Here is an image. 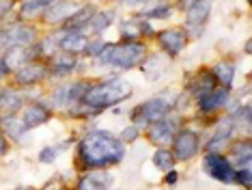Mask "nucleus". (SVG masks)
I'll return each mask as SVG.
<instances>
[{
    "instance_id": "f257e3e1",
    "label": "nucleus",
    "mask_w": 252,
    "mask_h": 190,
    "mask_svg": "<svg viewBox=\"0 0 252 190\" xmlns=\"http://www.w3.org/2000/svg\"><path fill=\"white\" fill-rule=\"evenodd\" d=\"M125 143L108 130H91L78 143V158L84 169H108L123 160Z\"/></svg>"
},
{
    "instance_id": "f03ea898",
    "label": "nucleus",
    "mask_w": 252,
    "mask_h": 190,
    "mask_svg": "<svg viewBox=\"0 0 252 190\" xmlns=\"http://www.w3.org/2000/svg\"><path fill=\"white\" fill-rule=\"evenodd\" d=\"M129 97V82H125L121 78H110L106 82H99L95 86H89V91L84 93V97L80 102L84 106L97 108V111H104L108 106L123 102Z\"/></svg>"
},
{
    "instance_id": "7ed1b4c3",
    "label": "nucleus",
    "mask_w": 252,
    "mask_h": 190,
    "mask_svg": "<svg viewBox=\"0 0 252 190\" xmlns=\"http://www.w3.org/2000/svg\"><path fill=\"white\" fill-rule=\"evenodd\" d=\"M145 56H147L145 43L125 41V43H119V45L108 43L106 48H104V52L97 56V61L108 63V65L119 67V69H129V67L140 65Z\"/></svg>"
},
{
    "instance_id": "20e7f679",
    "label": "nucleus",
    "mask_w": 252,
    "mask_h": 190,
    "mask_svg": "<svg viewBox=\"0 0 252 190\" xmlns=\"http://www.w3.org/2000/svg\"><path fill=\"white\" fill-rule=\"evenodd\" d=\"M170 106L168 102L164 100V97H151V100L142 102L140 106H136L134 111H131V121H134L136 128H145V125H151L156 123V121L164 119L166 114H170Z\"/></svg>"
},
{
    "instance_id": "39448f33",
    "label": "nucleus",
    "mask_w": 252,
    "mask_h": 190,
    "mask_svg": "<svg viewBox=\"0 0 252 190\" xmlns=\"http://www.w3.org/2000/svg\"><path fill=\"white\" fill-rule=\"evenodd\" d=\"M205 173L209 177H214L220 184H235V166L228 158H224L218 152H209L205 155Z\"/></svg>"
},
{
    "instance_id": "423d86ee",
    "label": "nucleus",
    "mask_w": 252,
    "mask_h": 190,
    "mask_svg": "<svg viewBox=\"0 0 252 190\" xmlns=\"http://www.w3.org/2000/svg\"><path fill=\"white\" fill-rule=\"evenodd\" d=\"M198 147H200V138L196 132L192 130H181L177 132L175 138H173V155L175 160H192L194 155L198 153Z\"/></svg>"
},
{
    "instance_id": "0eeeda50",
    "label": "nucleus",
    "mask_w": 252,
    "mask_h": 190,
    "mask_svg": "<svg viewBox=\"0 0 252 190\" xmlns=\"http://www.w3.org/2000/svg\"><path fill=\"white\" fill-rule=\"evenodd\" d=\"M177 125H179V119L168 117V114H166L164 119H159V121H156V123L147 125L149 128V132H147L149 141L156 143L158 147L168 145V143L175 138V134H177Z\"/></svg>"
},
{
    "instance_id": "6e6552de",
    "label": "nucleus",
    "mask_w": 252,
    "mask_h": 190,
    "mask_svg": "<svg viewBox=\"0 0 252 190\" xmlns=\"http://www.w3.org/2000/svg\"><path fill=\"white\" fill-rule=\"evenodd\" d=\"M158 39H159L162 50L168 52L170 56H177L188 45V35L183 31H179V28H166V31H162L158 35Z\"/></svg>"
},
{
    "instance_id": "1a4fd4ad",
    "label": "nucleus",
    "mask_w": 252,
    "mask_h": 190,
    "mask_svg": "<svg viewBox=\"0 0 252 190\" xmlns=\"http://www.w3.org/2000/svg\"><path fill=\"white\" fill-rule=\"evenodd\" d=\"M50 67L45 63H24L18 72H15V80L20 84H35L41 82L43 78H48Z\"/></svg>"
},
{
    "instance_id": "9d476101",
    "label": "nucleus",
    "mask_w": 252,
    "mask_h": 190,
    "mask_svg": "<svg viewBox=\"0 0 252 190\" xmlns=\"http://www.w3.org/2000/svg\"><path fill=\"white\" fill-rule=\"evenodd\" d=\"M78 11V4L76 2H69V0H54V2H50L48 7H45L43 15L48 22H54V24H61V22L69 20V17Z\"/></svg>"
},
{
    "instance_id": "9b49d317",
    "label": "nucleus",
    "mask_w": 252,
    "mask_h": 190,
    "mask_svg": "<svg viewBox=\"0 0 252 190\" xmlns=\"http://www.w3.org/2000/svg\"><path fill=\"white\" fill-rule=\"evenodd\" d=\"M112 182V175L106 169H95L89 175L80 177L78 182V190H106Z\"/></svg>"
},
{
    "instance_id": "f8f14e48",
    "label": "nucleus",
    "mask_w": 252,
    "mask_h": 190,
    "mask_svg": "<svg viewBox=\"0 0 252 190\" xmlns=\"http://www.w3.org/2000/svg\"><path fill=\"white\" fill-rule=\"evenodd\" d=\"M87 37H84L80 31H69V28H63L61 31V50L67 52V54H78V52H84L87 48Z\"/></svg>"
},
{
    "instance_id": "ddd939ff",
    "label": "nucleus",
    "mask_w": 252,
    "mask_h": 190,
    "mask_svg": "<svg viewBox=\"0 0 252 190\" xmlns=\"http://www.w3.org/2000/svg\"><path fill=\"white\" fill-rule=\"evenodd\" d=\"M50 117H52V113L48 111V106H43V104H31L24 111V114H22V121H24V125L28 130H32V128L43 125L45 121H50Z\"/></svg>"
},
{
    "instance_id": "4468645a",
    "label": "nucleus",
    "mask_w": 252,
    "mask_h": 190,
    "mask_svg": "<svg viewBox=\"0 0 252 190\" xmlns=\"http://www.w3.org/2000/svg\"><path fill=\"white\" fill-rule=\"evenodd\" d=\"M226 102H228V89H214L198 97V106L203 113H214L218 108L224 106Z\"/></svg>"
},
{
    "instance_id": "2eb2a0df",
    "label": "nucleus",
    "mask_w": 252,
    "mask_h": 190,
    "mask_svg": "<svg viewBox=\"0 0 252 190\" xmlns=\"http://www.w3.org/2000/svg\"><path fill=\"white\" fill-rule=\"evenodd\" d=\"M7 35H9L11 48H31L37 39L35 28H31V26H13Z\"/></svg>"
},
{
    "instance_id": "dca6fc26",
    "label": "nucleus",
    "mask_w": 252,
    "mask_h": 190,
    "mask_svg": "<svg viewBox=\"0 0 252 190\" xmlns=\"http://www.w3.org/2000/svg\"><path fill=\"white\" fill-rule=\"evenodd\" d=\"M211 11V2L209 0H194L188 9V28L196 26V28H203V22L207 20Z\"/></svg>"
},
{
    "instance_id": "f3484780",
    "label": "nucleus",
    "mask_w": 252,
    "mask_h": 190,
    "mask_svg": "<svg viewBox=\"0 0 252 190\" xmlns=\"http://www.w3.org/2000/svg\"><path fill=\"white\" fill-rule=\"evenodd\" d=\"M22 95L13 89H2L0 91V117H7V114H15L22 108Z\"/></svg>"
},
{
    "instance_id": "a211bd4d",
    "label": "nucleus",
    "mask_w": 252,
    "mask_h": 190,
    "mask_svg": "<svg viewBox=\"0 0 252 190\" xmlns=\"http://www.w3.org/2000/svg\"><path fill=\"white\" fill-rule=\"evenodd\" d=\"M211 74H214L216 82L222 84V89H228V86L233 84V78H235V65L228 61H220L214 65V72Z\"/></svg>"
},
{
    "instance_id": "6ab92c4d",
    "label": "nucleus",
    "mask_w": 252,
    "mask_h": 190,
    "mask_svg": "<svg viewBox=\"0 0 252 190\" xmlns=\"http://www.w3.org/2000/svg\"><path fill=\"white\" fill-rule=\"evenodd\" d=\"M0 125H2V128H7V134H9V136H13L15 141H20V138L28 132V128L24 125V121L18 119L15 114H7V117H0Z\"/></svg>"
},
{
    "instance_id": "aec40b11",
    "label": "nucleus",
    "mask_w": 252,
    "mask_h": 190,
    "mask_svg": "<svg viewBox=\"0 0 252 190\" xmlns=\"http://www.w3.org/2000/svg\"><path fill=\"white\" fill-rule=\"evenodd\" d=\"M76 65H78V63H76V59H73L71 54L54 56V59H52V74L56 78H63V76H67V74H69Z\"/></svg>"
},
{
    "instance_id": "412c9836",
    "label": "nucleus",
    "mask_w": 252,
    "mask_h": 190,
    "mask_svg": "<svg viewBox=\"0 0 252 190\" xmlns=\"http://www.w3.org/2000/svg\"><path fill=\"white\" fill-rule=\"evenodd\" d=\"M153 164H156V169H159V171H170V169H175L177 160H175V155L170 149L158 147L156 153H153Z\"/></svg>"
},
{
    "instance_id": "4be33fe9",
    "label": "nucleus",
    "mask_w": 252,
    "mask_h": 190,
    "mask_svg": "<svg viewBox=\"0 0 252 190\" xmlns=\"http://www.w3.org/2000/svg\"><path fill=\"white\" fill-rule=\"evenodd\" d=\"M112 20H114L112 13H108V11H99V13H93V17L89 20V26H91V31L93 33H104L106 28L112 24Z\"/></svg>"
},
{
    "instance_id": "5701e85b",
    "label": "nucleus",
    "mask_w": 252,
    "mask_h": 190,
    "mask_svg": "<svg viewBox=\"0 0 252 190\" xmlns=\"http://www.w3.org/2000/svg\"><path fill=\"white\" fill-rule=\"evenodd\" d=\"M108 45V41H104V39H97V41H89L87 48H84V52L91 56H99L101 52H104V48Z\"/></svg>"
},
{
    "instance_id": "b1692460",
    "label": "nucleus",
    "mask_w": 252,
    "mask_h": 190,
    "mask_svg": "<svg viewBox=\"0 0 252 190\" xmlns=\"http://www.w3.org/2000/svg\"><path fill=\"white\" fill-rule=\"evenodd\" d=\"M56 155H59V147H43L41 153H39V160L43 164H52L56 160Z\"/></svg>"
},
{
    "instance_id": "393cba45",
    "label": "nucleus",
    "mask_w": 252,
    "mask_h": 190,
    "mask_svg": "<svg viewBox=\"0 0 252 190\" xmlns=\"http://www.w3.org/2000/svg\"><path fill=\"white\" fill-rule=\"evenodd\" d=\"M138 134H140L138 128H136V125H129V128H125L121 132V136H119V138H121L123 143H131V141H136V138H138Z\"/></svg>"
},
{
    "instance_id": "a878e982",
    "label": "nucleus",
    "mask_w": 252,
    "mask_h": 190,
    "mask_svg": "<svg viewBox=\"0 0 252 190\" xmlns=\"http://www.w3.org/2000/svg\"><path fill=\"white\" fill-rule=\"evenodd\" d=\"M147 15H149V17H153V20H156V17H168V15H170V7H168V4H162V7L151 9Z\"/></svg>"
},
{
    "instance_id": "bb28decb",
    "label": "nucleus",
    "mask_w": 252,
    "mask_h": 190,
    "mask_svg": "<svg viewBox=\"0 0 252 190\" xmlns=\"http://www.w3.org/2000/svg\"><path fill=\"white\" fill-rule=\"evenodd\" d=\"M179 182V173H177L175 169L166 171V177H164V184H168V186H175V184Z\"/></svg>"
},
{
    "instance_id": "cd10ccee",
    "label": "nucleus",
    "mask_w": 252,
    "mask_h": 190,
    "mask_svg": "<svg viewBox=\"0 0 252 190\" xmlns=\"http://www.w3.org/2000/svg\"><path fill=\"white\" fill-rule=\"evenodd\" d=\"M13 0H0V17H4L9 11H13Z\"/></svg>"
},
{
    "instance_id": "c85d7f7f",
    "label": "nucleus",
    "mask_w": 252,
    "mask_h": 190,
    "mask_svg": "<svg viewBox=\"0 0 252 190\" xmlns=\"http://www.w3.org/2000/svg\"><path fill=\"white\" fill-rule=\"evenodd\" d=\"M7 48H11V43H9V35H7V31H0V52L7 50Z\"/></svg>"
},
{
    "instance_id": "c756f323",
    "label": "nucleus",
    "mask_w": 252,
    "mask_h": 190,
    "mask_svg": "<svg viewBox=\"0 0 252 190\" xmlns=\"http://www.w3.org/2000/svg\"><path fill=\"white\" fill-rule=\"evenodd\" d=\"M11 74V65L4 59H0V78H7Z\"/></svg>"
},
{
    "instance_id": "7c9ffc66",
    "label": "nucleus",
    "mask_w": 252,
    "mask_h": 190,
    "mask_svg": "<svg viewBox=\"0 0 252 190\" xmlns=\"http://www.w3.org/2000/svg\"><path fill=\"white\" fill-rule=\"evenodd\" d=\"M138 33H142V35H153V26L149 24V22H140V24H138Z\"/></svg>"
},
{
    "instance_id": "2f4dec72",
    "label": "nucleus",
    "mask_w": 252,
    "mask_h": 190,
    "mask_svg": "<svg viewBox=\"0 0 252 190\" xmlns=\"http://www.w3.org/2000/svg\"><path fill=\"white\" fill-rule=\"evenodd\" d=\"M18 190H32V188H18Z\"/></svg>"
}]
</instances>
